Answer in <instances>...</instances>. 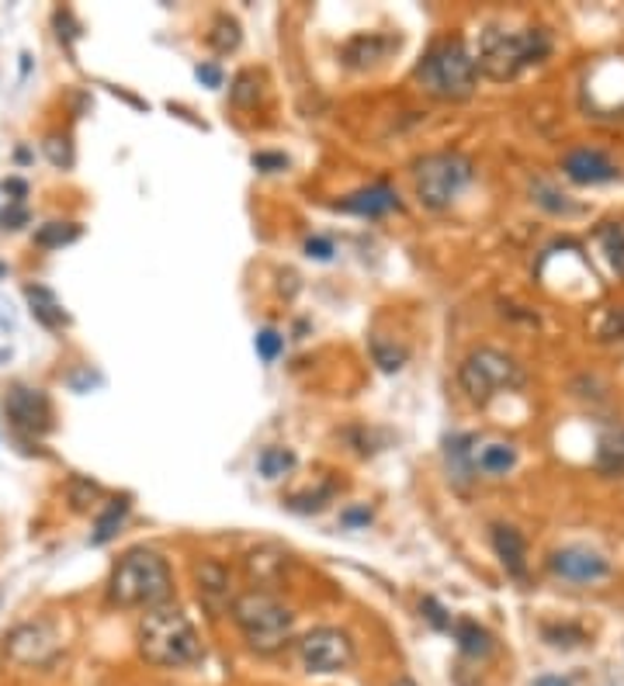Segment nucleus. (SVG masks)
Here are the masks:
<instances>
[{"label": "nucleus", "instance_id": "nucleus-1", "mask_svg": "<svg viewBox=\"0 0 624 686\" xmlns=\"http://www.w3.org/2000/svg\"><path fill=\"white\" fill-rule=\"evenodd\" d=\"M135 645H139V659L153 669H188L194 663H202L205 655L191 617L174 604H163L143 614L135 632Z\"/></svg>", "mask_w": 624, "mask_h": 686}, {"label": "nucleus", "instance_id": "nucleus-2", "mask_svg": "<svg viewBox=\"0 0 624 686\" xmlns=\"http://www.w3.org/2000/svg\"><path fill=\"white\" fill-rule=\"evenodd\" d=\"M174 596V572H170L167 558L153 548H132L111 572L108 583V599L115 607H163Z\"/></svg>", "mask_w": 624, "mask_h": 686}, {"label": "nucleus", "instance_id": "nucleus-3", "mask_svg": "<svg viewBox=\"0 0 624 686\" xmlns=\"http://www.w3.org/2000/svg\"><path fill=\"white\" fill-rule=\"evenodd\" d=\"M548 52H552V39L545 28H524V32L486 28L479 39L475 67L490 80H514L521 70L542 63Z\"/></svg>", "mask_w": 624, "mask_h": 686}, {"label": "nucleus", "instance_id": "nucleus-4", "mask_svg": "<svg viewBox=\"0 0 624 686\" xmlns=\"http://www.w3.org/2000/svg\"><path fill=\"white\" fill-rule=\"evenodd\" d=\"M416 83L423 88V94H431L437 101H469L479 83L475 56L462 39H444L431 46V52L420 60Z\"/></svg>", "mask_w": 624, "mask_h": 686}, {"label": "nucleus", "instance_id": "nucleus-5", "mask_svg": "<svg viewBox=\"0 0 624 686\" xmlns=\"http://www.w3.org/2000/svg\"><path fill=\"white\" fill-rule=\"evenodd\" d=\"M233 624L240 627V635L246 638L250 648L258 652H278L281 645H289L292 638V611L281 604L278 596L268 589H246L233 599Z\"/></svg>", "mask_w": 624, "mask_h": 686}, {"label": "nucleus", "instance_id": "nucleus-6", "mask_svg": "<svg viewBox=\"0 0 624 686\" xmlns=\"http://www.w3.org/2000/svg\"><path fill=\"white\" fill-rule=\"evenodd\" d=\"M459 385L475 406H486L490 399H496L503 392L524 389L527 371L517 357H510L496 347H475L459 367Z\"/></svg>", "mask_w": 624, "mask_h": 686}, {"label": "nucleus", "instance_id": "nucleus-7", "mask_svg": "<svg viewBox=\"0 0 624 686\" xmlns=\"http://www.w3.org/2000/svg\"><path fill=\"white\" fill-rule=\"evenodd\" d=\"M472 181V160L462 153H431L416 163V198L423 209H447Z\"/></svg>", "mask_w": 624, "mask_h": 686}, {"label": "nucleus", "instance_id": "nucleus-8", "mask_svg": "<svg viewBox=\"0 0 624 686\" xmlns=\"http://www.w3.org/2000/svg\"><path fill=\"white\" fill-rule=\"evenodd\" d=\"M4 655L14 666L46 669V666L56 663V655H60V638H56V632L46 621H24V624H18L8 632Z\"/></svg>", "mask_w": 624, "mask_h": 686}, {"label": "nucleus", "instance_id": "nucleus-9", "mask_svg": "<svg viewBox=\"0 0 624 686\" xmlns=\"http://www.w3.org/2000/svg\"><path fill=\"white\" fill-rule=\"evenodd\" d=\"M305 673H344L354 663V642L340 627H316L299 642Z\"/></svg>", "mask_w": 624, "mask_h": 686}, {"label": "nucleus", "instance_id": "nucleus-10", "mask_svg": "<svg viewBox=\"0 0 624 686\" xmlns=\"http://www.w3.org/2000/svg\"><path fill=\"white\" fill-rule=\"evenodd\" d=\"M548 568L555 572L558 579H570V583H597L611 576V562L601 552H590V548H558L548 558Z\"/></svg>", "mask_w": 624, "mask_h": 686}, {"label": "nucleus", "instance_id": "nucleus-11", "mask_svg": "<svg viewBox=\"0 0 624 686\" xmlns=\"http://www.w3.org/2000/svg\"><path fill=\"white\" fill-rule=\"evenodd\" d=\"M8 416L14 426H21V431H32V434H46L52 426V410H49V399L39 392V389H11L8 392V403H4Z\"/></svg>", "mask_w": 624, "mask_h": 686}, {"label": "nucleus", "instance_id": "nucleus-12", "mask_svg": "<svg viewBox=\"0 0 624 686\" xmlns=\"http://www.w3.org/2000/svg\"><path fill=\"white\" fill-rule=\"evenodd\" d=\"M562 170L576 184H604L617 178V163L601 150H573L562 160Z\"/></svg>", "mask_w": 624, "mask_h": 686}, {"label": "nucleus", "instance_id": "nucleus-13", "mask_svg": "<svg viewBox=\"0 0 624 686\" xmlns=\"http://www.w3.org/2000/svg\"><path fill=\"white\" fill-rule=\"evenodd\" d=\"M493 548H496V558L503 562L510 576H517V579L527 576V541L517 527L493 524Z\"/></svg>", "mask_w": 624, "mask_h": 686}, {"label": "nucleus", "instance_id": "nucleus-14", "mask_svg": "<svg viewBox=\"0 0 624 686\" xmlns=\"http://www.w3.org/2000/svg\"><path fill=\"white\" fill-rule=\"evenodd\" d=\"M344 212H354V215H368V219H379V215H389L392 209H400V194L385 184H372L364 191H354L348 194L344 202H340Z\"/></svg>", "mask_w": 624, "mask_h": 686}, {"label": "nucleus", "instance_id": "nucleus-15", "mask_svg": "<svg viewBox=\"0 0 624 686\" xmlns=\"http://www.w3.org/2000/svg\"><path fill=\"white\" fill-rule=\"evenodd\" d=\"M517 465V447L506 441H486L475 444V475H490V478H503Z\"/></svg>", "mask_w": 624, "mask_h": 686}, {"label": "nucleus", "instance_id": "nucleus-16", "mask_svg": "<svg viewBox=\"0 0 624 686\" xmlns=\"http://www.w3.org/2000/svg\"><path fill=\"white\" fill-rule=\"evenodd\" d=\"M395 42L389 36H358L344 46V63L354 67V70H364V67H372L379 60H385L389 49Z\"/></svg>", "mask_w": 624, "mask_h": 686}, {"label": "nucleus", "instance_id": "nucleus-17", "mask_svg": "<svg viewBox=\"0 0 624 686\" xmlns=\"http://www.w3.org/2000/svg\"><path fill=\"white\" fill-rule=\"evenodd\" d=\"M194 579H198V593L209 599H230V572H225L222 562L215 558H202L194 565Z\"/></svg>", "mask_w": 624, "mask_h": 686}, {"label": "nucleus", "instance_id": "nucleus-18", "mask_svg": "<svg viewBox=\"0 0 624 686\" xmlns=\"http://www.w3.org/2000/svg\"><path fill=\"white\" fill-rule=\"evenodd\" d=\"M455 642L465 655H472V659H486V655L493 652V638L486 627H479L475 621H455Z\"/></svg>", "mask_w": 624, "mask_h": 686}, {"label": "nucleus", "instance_id": "nucleus-19", "mask_svg": "<svg viewBox=\"0 0 624 686\" xmlns=\"http://www.w3.org/2000/svg\"><path fill=\"white\" fill-rule=\"evenodd\" d=\"M24 299L32 302L36 320H42L46 326H63V323H67V312H63L60 299H56L49 289H42V284H28V289H24Z\"/></svg>", "mask_w": 624, "mask_h": 686}, {"label": "nucleus", "instance_id": "nucleus-20", "mask_svg": "<svg viewBox=\"0 0 624 686\" xmlns=\"http://www.w3.org/2000/svg\"><path fill=\"white\" fill-rule=\"evenodd\" d=\"M285 568V555H278V552H250V558H246V572H250V579L258 583V589L264 586V583H271L278 572Z\"/></svg>", "mask_w": 624, "mask_h": 686}, {"label": "nucleus", "instance_id": "nucleus-21", "mask_svg": "<svg viewBox=\"0 0 624 686\" xmlns=\"http://www.w3.org/2000/svg\"><path fill=\"white\" fill-rule=\"evenodd\" d=\"M372 357H375V364H379L382 371H389V375H392V371H400V367L406 364L410 351L403 347V343H395V340L375 333V336H372Z\"/></svg>", "mask_w": 624, "mask_h": 686}, {"label": "nucleus", "instance_id": "nucleus-22", "mask_svg": "<svg viewBox=\"0 0 624 686\" xmlns=\"http://www.w3.org/2000/svg\"><path fill=\"white\" fill-rule=\"evenodd\" d=\"M125 513H129V500L108 503V510L101 513V521H98V527H94V534H91V545H108V541L119 534Z\"/></svg>", "mask_w": 624, "mask_h": 686}, {"label": "nucleus", "instance_id": "nucleus-23", "mask_svg": "<svg viewBox=\"0 0 624 686\" xmlns=\"http://www.w3.org/2000/svg\"><path fill=\"white\" fill-rule=\"evenodd\" d=\"M80 236V225L77 222H46L39 233H36V243L42 250H56V246H67Z\"/></svg>", "mask_w": 624, "mask_h": 686}, {"label": "nucleus", "instance_id": "nucleus-24", "mask_svg": "<svg viewBox=\"0 0 624 686\" xmlns=\"http://www.w3.org/2000/svg\"><path fill=\"white\" fill-rule=\"evenodd\" d=\"M240 24L230 18V14H219L215 18V24H212V32H209V46L215 49V52H233L236 46H240Z\"/></svg>", "mask_w": 624, "mask_h": 686}, {"label": "nucleus", "instance_id": "nucleus-25", "mask_svg": "<svg viewBox=\"0 0 624 686\" xmlns=\"http://www.w3.org/2000/svg\"><path fill=\"white\" fill-rule=\"evenodd\" d=\"M292 465H295V454L285 447H264L258 457V468L264 478H281L285 472H292Z\"/></svg>", "mask_w": 624, "mask_h": 686}, {"label": "nucleus", "instance_id": "nucleus-26", "mask_svg": "<svg viewBox=\"0 0 624 686\" xmlns=\"http://www.w3.org/2000/svg\"><path fill=\"white\" fill-rule=\"evenodd\" d=\"M597 465H601V472H624V431L604 434Z\"/></svg>", "mask_w": 624, "mask_h": 686}, {"label": "nucleus", "instance_id": "nucleus-27", "mask_svg": "<svg viewBox=\"0 0 624 686\" xmlns=\"http://www.w3.org/2000/svg\"><path fill=\"white\" fill-rule=\"evenodd\" d=\"M601 243H604L611 268L624 278V225H607L601 233Z\"/></svg>", "mask_w": 624, "mask_h": 686}, {"label": "nucleus", "instance_id": "nucleus-28", "mask_svg": "<svg viewBox=\"0 0 624 686\" xmlns=\"http://www.w3.org/2000/svg\"><path fill=\"white\" fill-rule=\"evenodd\" d=\"M542 632H545L548 645H555V648H573V645L586 642V632L576 624H545Z\"/></svg>", "mask_w": 624, "mask_h": 686}, {"label": "nucleus", "instance_id": "nucleus-29", "mask_svg": "<svg viewBox=\"0 0 624 686\" xmlns=\"http://www.w3.org/2000/svg\"><path fill=\"white\" fill-rule=\"evenodd\" d=\"M597 340H624V305L607 309L597 320Z\"/></svg>", "mask_w": 624, "mask_h": 686}, {"label": "nucleus", "instance_id": "nucleus-30", "mask_svg": "<svg viewBox=\"0 0 624 686\" xmlns=\"http://www.w3.org/2000/svg\"><path fill=\"white\" fill-rule=\"evenodd\" d=\"M534 202L542 205V209H548V212H576V205L573 202H565V194H558V191H552L548 184H534Z\"/></svg>", "mask_w": 624, "mask_h": 686}, {"label": "nucleus", "instance_id": "nucleus-31", "mask_svg": "<svg viewBox=\"0 0 624 686\" xmlns=\"http://www.w3.org/2000/svg\"><path fill=\"white\" fill-rule=\"evenodd\" d=\"M98 500V485L91 478H70V503L73 510H88Z\"/></svg>", "mask_w": 624, "mask_h": 686}, {"label": "nucleus", "instance_id": "nucleus-32", "mask_svg": "<svg viewBox=\"0 0 624 686\" xmlns=\"http://www.w3.org/2000/svg\"><path fill=\"white\" fill-rule=\"evenodd\" d=\"M233 104L240 108H250V104H258V80H253V73H240L233 80Z\"/></svg>", "mask_w": 624, "mask_h": 686}, {"label": "nucleus", "instance_id": "nucleus-33", "mask_svg": "<svg viewBox=\"0 0 624 686\" xmlns=\"http://www.w3.org/2000/svg\"><path fill=\"white\" fill-rule=\"evenodd\" d=\"M42 150H46V157H49L56 167H70V163H73L70 142H67V139H60V135H49V139L42 142Z\"/></svg>", "mask_w": 624, "mask_h": 686}, {"label": "nucleus", "instance_id": "nucleus-34", "mask_svg": "<svg viewBox=\"0 0 624 686\" xmlns=\"http://www.w3.org/2000/svg\"><path fill=\"white\" fill-rule=\"evenodd\" d=\"M420 611H423V617H427V621H431V624L437 627V632H451V627H455V621L447 617V611H444V607L437 604V599H431V596L423 599V604H420Z\"/></svg>", "mask_w": 624, "mask_h": 686}, {"label": "nucleus", "instance_id": "nucleus-35", "mask_svg": "<svg viewBox=\"0 0 624 686\" xmlns=\"http://www.w3.org/2000/svg\"><path fill=\"white\" fill-rule=\"evenodd\" d=\"M258 351L264 361H278V354L285 351V336H278L274 330H261L258 333Z\"/></svg>", "mask_w": 624, "mask_h": 686}, {"label": "nucleus", "instance_id": "nucleus-36", "mask_svg": "<svg viewBox=\"0 0 624 686\" xmlns=\"http://www.w3.org/2000/svg\"><path fill=\"white\" fill-rule=\"evenodd\" d=\"M305 253L309 256H316V261H330V256H333V243L330 240H305Z\"/></svg>", "mask_w": 624, "mask_h": 686}, {"label": "nucleus", "instance_id": "nucleus-37", "mask_svg": "<svg viewBox=\"0 0 624 686\" xmlns=\"http://www.w3.org/2000/svg\"><path fill=\"white\" fill-rule=\"evenodd\" d=\"M253 167H261V170H285L289 160L278 157V153H253Z\"/></svg>", "mask_w": 624, "mask_h": 686}, {"label": "nucleus", "instance_id": "nucleus-38", "mask_svg": "<svg viewBox=\"0 0 624 686\" xmlns=\"http://www.w3.org/2000/svg\"><path fill=\"white\" fill-rule=\"evenodd\" d=\"M194 73H198V80H202V83H209V88H222V70L215 63H202Z\"/></svg>", "mask_w": 624, "mask_h": 686}, {"label": "nucleus", "instance_id": "nucleus-39", "mask_svg": "<svg viewBox=\"0 0 624 686\" xmlns=\"http://www.w3.org/2000/svg\"><path fill=\"white\" fill-rule=\"evenodd\" d=\"M24 219H28V212H24L21 205H14L11 212H4V225H8V229H18V225H21Z\"/></svg>", "mask_w": 624, "mask_h": 686}, {"label": "nucleus", "instance_id": "nucleus-40", "mask_svg": "<svg viewBox=\"0 0 624 686\" xmlns=\"http://www.w3.org/2000/svg\"><path fill=\"white\" fill-rule=\"evenodd\" d=\"M534 686H570V679H562V676H542V679H534Z\"/></svg>", "mask_w": 624, "mask_h": 686}, {"label": "nucleus", "instance_id": "nucleus-41", "mask_svg": "<svg viewBox=\"0 0 624 686\" xmlns=\"http://www.w3.org/2000/svg\"><path fill=\"white\" fill-rule=\"evenodd\" d=\"M392 686H416V683H413V679H410V676H400V679H395V683H392Z\"/></svg>", "mask_w": 624, "mask_h": 686}, {"label": "nucleus", "instance_id": "nucleus-42", "mask_svg": "<svg viewBox=\"0 0 624 686\" xmlns=\"http://www.w3.org/2000/svg\"><path fill=\"white\" fill-rule=\"evenodd\" d=\"M0 599H4V593H0Z\"/></svg>", "mask_w": 624, "mask_h": 686}]
</instances>
